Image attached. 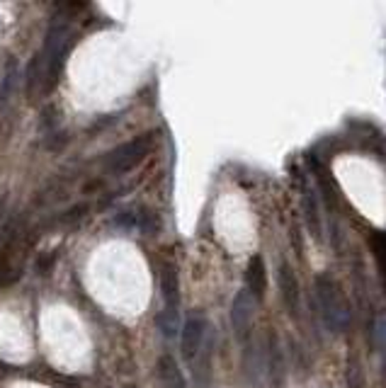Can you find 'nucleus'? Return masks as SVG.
<instances>
[{
  "instance_id": "obj_7",
  "label": "nucleus",
  "mask_w": 386,
  "mask_h": 388,
  "mask_svg": "<svg viewBox=\"0 0 386 388\" xmlns=\"http://www.w3.org/2000/svg\"><path fill=\"white\" fill-rule=\"evenodd\" d=\"M267 269H265V260L260 255H253L251 262L246 267V287L248 294L253 296L255 301L265 299V291H267Z\"/></svg>"
},
{
  "instance_id": "obj_6",
  "label": "nucleus",
  "mask_w": 386,
  "mask_h": 388,
  "mask_svg": "<svg viewBox=\"0 0 386 388\" xmlns=\"http://www.w3.org/2000/svg\"><path fill=\"white\" fill-rule=\"evenodd\" d=\"M267 379L270 388H284L287 384V364H284V352L277 335H270V352H267Z\"/></svg>"
},
{
  "instance_id": "obj_3",
  "label": "nucleus",
  "mask_w": 386,
  "mask_h": 388,
  "mask_svg": "<svg viewBox=\"0 0 386 388\" xmlns=\"http://www.w3.org/2000/svg\"><path fill=\"white\" fill-rule=\"evenodd\" d=\"M151 151V136H141V139H134L129 144H124L121 148H117L114 153H110V170L112 172H126L134 165H139Z\"/></svg>"
},
{
  "instance_id": "obj_9",
  "label": "nucleus",
  "mask_w": 386,
  "mask_h": 388,
  "mask_svg": "<svg viewBox=\"0 0 386 388\" xmlns=\"http://www.w3.org/2000/svg\"><path fill=\"white\" fill-rule=\"evenodd\" d=\"M302 204H304V221H306L309 231H311V236L316 241H321V211H318L316 194L311 190H304Z\"/></svg>"
},
{
  "instance_id": "obj_4",
  "label": "nucleus",
  "mask_w": 386,
  "mask_h": 388,
  "mask_svg": "<svg viewBox=\"0 0 386 388\" xmlns=\"http://www.w3.org/2000/svg\"><path fill=\"white\" fill-rule=\"evenodd\" d=\"M207 330H209V325H207L205 315L195 313L185 320V325H182V355L187 359H195L200 355V350L205 347L207 340Z\"/></svg>"
},
{
  "instance_id": "obj_10",
  "label": "nucleus",
  "mask_w": 386,
  "mask_h": 388,
  "mask_svg": "<svg viewBox=\"0 0 386 388\" xmlns=\"http://www.w3.org/2000/svg\"><path fill=\"white\" fill-rule=\"evenodd\" d=\"M158 371H161V381H163V388H187L185 379H182V374H180V369H177V361L172 359L170 355L161 357Z\"/></svg>"
},
{
  "instance_id": "obj_1",
  "label": "nucleus",
  "mask_w": 386,
  "mask_h": 388,
  "mask_svg": "<svg viewBox=\"0 0 386 388\" xmlns=\"http://www.w3.org/2000/svg\"><path fill=\"white\" fill-rule=\"evenodd\" d=\"M316 299L318 308H321V318L326 323V328L333 335H340L348 330L350 325V308L348 301H345L340 284L335 282L331 274H321L316 279Z\"/></svg>"
},
{
  "instance_id": "obj_11",
  "label": "nucleus",
  "mask_w": 386,
  "mask_h": 388,
  "mask_svg": "<svg viewBox=\"0 0 386 388\" xmlns=\"http://www.w3.org/2000/svg\"><path fill=\"white\" fill-rule=\"evenodd\" d=\"M372 250H374V258H377L379 269H382L384 282H386V233H374L372 236Z\"/></svg>"
},
{
  "instance_id": "obj_8",
  "label": "nucleus",
  "mask_w": 386,
  "mask_h": 388,
  "mask_svg": "<svg viewBox=\"0 0 386 388\" xmlns=\"http://www.w3.org/2000/svg\"><path fill=\"white\" fill-rule=\"evenodd\" d=\"M277 279H279V289H282V299L284 304H287L289 313L297 315L299 311V284H297V277H294L292 267H289V262H279V272H277Z\"/></svg>"
},
{
  "instance_id": "obj_5",
  "label": "nucleus",
  "mask_w": 386,
  "mask_h": 388,
  "mask_svg": "<svg viewBox=\"0 0 386 388\" xmlns=\"http://www.w3.org/2000/svg\"><path fill=\"white\" fill-rule=\"evenodd\" d=\"M253 296L248 294V289L238 291L236 299H233V306H231V323H233V330H236L238 338H246V333L251 330V323H253Z\"/></svg>"
},
{
  "instance_id": "obj_2",
  "label": "nucleus",
  "mask_w": 386,
  "mask_h": 388,
  "mask_svg": "<svg viewBox=\"0 0 386 388\" xmlns=\"http://www.w3.org/2000/svg\"><path fill=\"white\" fill-rule=\"evenodd\" d=\"M161 291H163V313L158 318V325L165 338H175L180 330V282L172 264H165L161 274Z\"/></svg>"
}]
</instances>
